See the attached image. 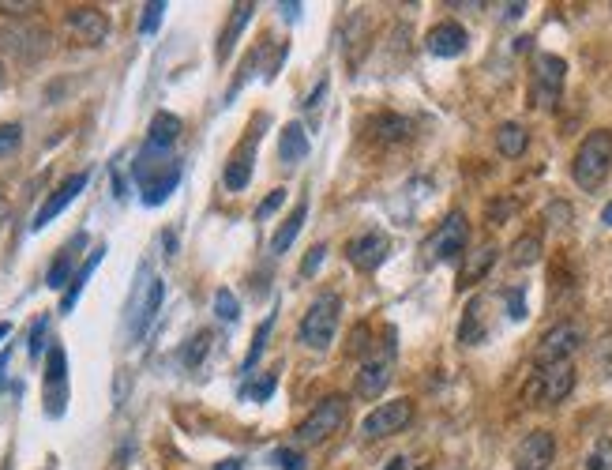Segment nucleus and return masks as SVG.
Listing matches in <instances>:
<instances>
[{
    "mask_svg": "<svg viewBox=\"0 0 612 470\" xmlns=\"http://www.w3.org/2000/svg\"><path fill=\"white\" fill-rule=\"evenodd\" d=\"M582 470H612V437L594 440V448H590V455H586Z\"/></svg>",
    "mask_w": 612,
    "mask_h": 470,
    "instance_id": "nucleus-32",
    "label": "nucleus"
},
{
    "mask_svg": "<svg viewBox=\"0 0 612 470\" xmlns=\"http://www.w3.org/2000/svg\"><path fill=\"white\" fill-rule=\"evenodd\" d=\"M83 245H87V234H76L61 252H57V260H53L46 271V282L53 286V290H68V282H72V267H76L79 249H83Z\"/></svg>",
    "mask_w": 612,
    "mask_h": 470,
    "instance_id": "nucleus-19",
    "label": "nucleus"
},
{
    "mask_svg": "<svg viewBox=\"0 0 612 470\" xmlns=\"http://www.w3.org/2000/svg\"><path fill=\"white\" fill-rule=\"evenodd\" d=\"M0 46L12 49L19 61H38L49 49V34L38 27H8V31H0Z\"/></svg>",
    "mask_w": 612,
    "mask_h": 470,
    "instance_id": "nucleus-17",
    "label": "nucleus"
},
{
    "mask_svg": "<svg viewBox=\"0 0 612 470\" xmlns=\"http://www.w3.org/2000/svg\"><path fill=\"white\" fill-rule=\"evenodd\" d=\"M338 320H342V298L338 294H320V298L308 305V313L301 316V328L297 339L308 350H327L338 335Z\"/></svg>",
    "mask_w": 612,
    "mask_h": 470,
    "instance_id": "nucleus-3",
    "label": "nucleus"
},
{
    "mask_svg": "<svg viewBox=\"0 0 612 470\" xmlns=\"http://www.w3.org/2000/svg\"><path fill=\"white\" fill-rule=\"evenodd\" d=\"M23 147V128L19 125H0V158H12Z\"/></svg>",
    "mask_w": 612,
    "mask_h": 470,
    "instance_id": "nucleus-35",
    "label": "nucleus"
},
{
    "mask_svg": "<svg viewBox=\"0 0 612 470\" xmlns=\"http://www.w3.org/2000/svg\"><path fill=\"white\" fill-rule=\"evenodd\" d=\"M275 384H278L275 373H267V376H263V380H256V384H248V388H245V392H241V395H245V399H256V403H267V399H271V392H275Z\"/></svg>",
    "mask_w": 612,
    "mask_h": 470,
    "instance_id": "nucleus-37",
    "label": "nucleus"
},
{
    "mask_svg": "<svg viewBox=\"0 0 612 470\" xmlns=\"http://www.w3.org/2000/svg\"><path fill=\"white\" fill-rule=\"evenodd\" d=\"M387 384H391V365L383 358H368L361 365V373H357V395L361 399H380L387 392Z\"/></svg>",
    "mask_w": 612,
    "mask_h": 470,
    "instance_id": "nucleus-20",
    "label": "nucleus"
},
{
    "mask_svg": "<svg viewBox=\"0 0 612 470\" xmlns=\"http://www.w3.org/2000/svg\"><path fill=\"white\" fill-rule=\"evenodd\" d=\"M162 301H166V282L162 279L143 282V294H139L136 305H132V339H143V335H147V328H151L158 309H162Z\"/></svg>",
    "mask_w": 612,
    "mask_h": 470,
    "instance_id": "nucleus-16",
    "label": "nucleus"
},
{
    "mask_svg": "<svg viewBox=\"0 0 612 470\" xmlns=\"http://www.w3.org/2000/svg\"><path fill=\"white\" fill-rule=\"evenodd\" d=\"M181 117H173V113H154L151 128H147V143L143 147H151V151H169L173 143L181 140Z\"/></svg>",
    "mask_w": 612,
    "mask_h": 470,
    "instance_id": "nucleus-22",
    "label": "nucleus"
},
{
    "mask_svg": "<svg viewBox=\"0 0 612 470\" xmlns=\"http://www.w3.org/2000/svg\"><path fill=\"white\" fill-rule=\"evenodd\" d=\"M383 470H406V459H391V463H387Z\"/></svg>",
    "mask_w": 612,
    "mask_h": 470,
    "instance_id": "nucleus-49",
    "label": "nucleus"
},
{
    "mask_svg": "<svg viewBox=\"0 0 612 470\" xmlns=\"http://www.w3.org/2000/svg\"><path fill=\"white\" fill-rule=\"evenodd\" d=\"M68 31L76 34L83 46H102L109 38V16L102 8H91V4H83V8H68Z\"/></svg>",
    "mask_w": 612,
    "mask_h": 470,
    "instance_id": "nucleus-13",
    "label": "nucleus"
},
{
    "mask_svg": "<svg viewBox=\"0 0 612 470\" xmlns=\"http://www.w3.org/2000/svg\"><path fill=\"white\" fill-rule=\"evenodd\" d=\"M387 252H391V237L380 234V230H368V234L353 237L350 245H346V260H350L357 271H380V264L387 260Z\"/></svg>",
    "mask_w": 612,
    "mask_h": 470,
    "instance_id": "nucleus-10",
    "label": "nucleus"
},
{
    "mask_svg": "<svg viewBox=\"0 0 612 470\" xmlns=\"http://www.w3.org/2000/svg\"><path fill=\"white\" fill-rule=\"evenodd\" d=\"M601 222H605V226H612V200L605 204V211H601Z\"/></svg>",
    "mask_w": 612,
    "mask_h": 470,
    "instance_id": "nucleus-48",
    "label": "nucleus"
},
{
    "mask_svg": "<svg viewBox=\"0 0 612 470\" xmlns=\"http://www.w3.org/2000/svg\"><path fill=\"white\" fill-rule=\"evenodd\" d=\"M207 350H211V331H199V335H192V339H188V346H184V365H188V369H196L199 361L207 358Z\"/></svg>",
    "mask_w": 612,
    "mask_h": 470,
    "instance_id": "nucleus-34",
    "label": "nucleus"
},
{
    "mask_svg": "<svg viewBox=\"0 0 612 470\" xmlns=\"http://www.w3.org/2000/svg\"><path fill=\"white\" fill-rule=\"evenodd\" d=\"M87 181H91V173H72V177H64L61 185L53 188V196H49L46 204H42V211L34 215V230H46L49 222L57 219V215H61L64 207L72 204V200H76L79 192L87 188Z\"/></svg>",
    "mask_w": 612,
    "mask_h": 470,
    "instance_id": "nucleus-15",
    "label": "nucleus"
},
{
    "mask_svg": "<svg viewBox=\"0 0 612 470\" xmlns=\"http://www.w3.org/2000/svg\"><path fill=\"white\" fill-rule=\"evenodd\" d=\"M582 346V331L575 324H556L541 335V343L534 350V365H556V361H571L575 350Z\"/></svg>",
    "mask_w": 612,
    "mask_h": 470,
    "instance_id": "nucleus-9",
    "label": "nucleus"
},
{
    "mask_svg": "<svg viewBox=\"0 0 612 470\" xmlns=\"http://www.w3.org/2000/svg\"><path fill=\"white\" fill-rule=\"evenodd\" d=\"M567 61L556 53H541L534 61V79H530V102L537 110H556L560 94H564Z\"/></svg>",
    "mask_w": 612,
    "mask_h": 470,
    "instance_id": "nucleus-6",
    "label": "nucleus"
},
{
    "mask_svg": "<svg viewBox=\"0 0 612 470\" xmlns=\"http://www.w3.org/2000/svg\"><path fill=\"white\" fill-rule=\"evenodd\" d=\"M132 177H136V188L139 196H143V204L147 207H158L166 204L169 196H173V188L181 185V162H173L169 151H151V147H143L132 162Z\"/></svg>",
    "mask_w": 612,
    "mask_h": 470,
    "instance_id": "nucleus-1",
    "label": "nucleus"
},
{
    "mask_svg": "<svg viewBox=\"0 0 612 470\" xmlns=\"http://www.w3.org/2000/svg\"><path fill=\"white\" fill-rule=\"evenodd\" d=\"M297 12H301V4H282V16L286 19H297Z\"/></svg>",
    "mask_w": 612,
    "mask_h": 470,
    "instance_id": "nucleus-46",
    "label": "nucleus"
},
{
    "mask_svg": "<svg viewBox=\"0 0 612 470\" xmlns=\"http://www.w3.org/2000/svg\"><path fill=\"white\" fill-rule=\"evenodd\" d=\"M8 361H12V350L0 354V384H4V373H8Z\"/></svg>",
    "mask_w": 612,
    "mask_h": 470,
    "instance_id": "nucleus-45",
    "label": "nucleus"
},
{
    "mask_svg": "<svg viewBox=\"0 0 612 470\" xmlns=\"http://www.w3.org/2000/svg\"><path fill=\"white\" fill-rule=\"evenodd\" d=\"M308 219V200H297V207H293V215L282 226H278V234L271 237V252L275 256H282V252H290V245L297 241V234H301V226H305Z\"/></svg>",
    "mask_w": 612,
    "mask_h": 470,
    "instance_id": "nucleus-25",
    "label": "nucleus"
},
{
    "mask_svg": "<svg viewBox=\"0 0 612 470\" xmlns=\"http://www.w3.org/2000/svg\"><path fill=\"white\" fill-rule=\"evenodd\" d=\"M215 470H241V459H226V463H218Z\"/></svg>",
    "mask_w": 612,
    "mask_h": 470,
    "instance_id": "nucleus-47",
    "label": "nucleus"
},
{
    "mask_svg": "<svg viewBox=\"0 0 612 470\" xmlns=\"http://www.w3.org/2000/svg\"><path fill=\"white\" fill-rule=\"evenodd\" d=\"M312 151V143H308V132L297 121L293 125L282 128V136H278V158L286 162V166H301Z\"/></svg>",
    "mask_w": 612,
    "mask_h": 470,
    "instance_id": "nucleus-21",
    "label": "nucleus"
},
{
    "mask_svg": "<svg viewBox=\"0 0 612 470\" xmlns=\"http://www.w3.org/2000/svg\"><path fill=\"white\" fill-rule=\"evenodd\" d=\"M46 331H49V316H38L31 328V358H42V350H46Z\"/></svg>",
    "mask_w": 612,
    "mask_h": 470,
    "instance_id": "nucleus-39",
    "label": "nucleus"
},
{
    "mask_svg": "<svg viewBox=\"0 0 612 470\" xmlns=\"http://www.w3.org/2000/svg\"><path fill=\"white\" fill-rule=\"evenodd\" d=\"M556 459V437L549 429H534L515 448V470H549Z\"/></svg>",
    "mask_w": 612,
    "mask_h": 470,
    "instance_id": "nucleus-12",
    "label": "nucleus"
},
{
    "mask_svg": "<svg viewBox=\"0 0 612 470\" xmlns=\"http://www.w3.org/2000/svg\"><path fill=\"white\" fill-rule=\"evenodd\" d=\"M526 12V4H504V19H519Z\"/></svg>",
    "mask_w": 612,
    "mask_h": 470,
    "instance_id": "nucleus-44",
    "label": "nucleus"
},
{
    "mask_svg": "<svg viewBox=\"0 0 612 470\" xmlns=\"http://www.w3.org/2000/svg\"><path fill=\"white\" fill-rule=\"evenodd\" d=\"M575 388V365L571 361H556V365H537L530 384H526V403L534 407H556L564 403Z\"/></svg>",
    "mask_w": 612,
    "mask_h": 470,
    "instance_id": "nucleus-4",
    "label": "nucleus"
},
{
    "mask_svg": "<svg viewBox=\"0 0 612 470\" xmlns=\"http://www.w3.org/2000/svg\"><path fill=\"white\" fill-rule=\"evenodd\" d=\"M271 328H275V313H267V320H263L260 328H256V335H252V346H248V354H245V373H252L256 369V361H260V354L267 350V339H271Z\"/></svg>",
    "mask_w": 612,
    "mask_h": 470,
    "instance_id": "nucleus-31",
    "label": "nucleus"
},
{
    "mask_svg": "<svg viewBox=\"0 0 612 470\" xmlns=\"http://www.w3.org/2000/svg\"><path fill=\"white\" fill-rule=\"evenodd\" d=\"M215 316L222 320V324H237V316H241V301L233 298L226 286L215 290Z\"/></svg>",
    "mask_w": 612,
    "mask_h": 470,
    "instance_id": "nucleus-33",
    "label": "nucleus"
},
{
    "mask_svg": "<svg viewBox=\"0 0 612 470\" xmlns=\"http://www.w3.org/2000/svg\"><path fill=\"white\" fill-rule=\"evenodd\" d=\"M102 256H106V245H98V249L87 256V264L79 267L76 275H72V282H68V290H64V298H61V313H72L76 309V301L79 294H83V286H87V279L94 275V267L102 264Z\"/></svg>",
    "mask_w": 612,
    "mask_h": 470,
    "instance_id": "nucleus-23",
    "label": "nucleus"
},
{
    "mask_svg": "<svg viewBox=\"0 0 612 470\" xmlns=\"http://www.w3.org/2000/svg\"><path fill=\"white\" fill-rule=\"evenodd\" d=\"M34 12L31 0H0V16H27Z\"/></svg>",
    "mask_w": 612,
    "mask_h": 470,
    "instance_id": "nucleus-42",
    "label": "nucleus"
},
{
    "mask_svg": "<svg viewBox=\"0 0 612 470\" xmlns=\"http://www.w3.org/2000/svg\"><path fill=\"white\" fill-rule=\"evenodd\" d=\"M541 260V234H522L511 245V264L515 267H534Z\"/></svg>",
    "mask_w": 612,
    "mask_h": 470,
    "instance_id": "nucleus-30",
    "label": "nucleus"
},
{
    "mask_svg": "<svg viewBox=\"0 0 612 470\" xmlns=\"http://www.w3.org/2000/svg\"><path fill=\"white\" fill-rule=\"evenodd\" d=\"M372 128H376V136H380L383 143H398V140H406V136L414 132L410 117H398V113H383Z\"/></svg>",
    "mask_w": 612,
    "mask_h": 470,
    "instance_id": "nucleus-29",
    "label": "nucleus"
},
{
    "mask_svg": "<svg viewBox=\"0 0 612 470\" xmlns=\"http://www.w3.org/2000/svg\"><path fill=\"white\" fill-rule=\"evenodd\" d=\"M496 245H481L477 252H470V260H466V267H462L459 275V286H474V282H481L485 275H489V267L496 264Z\"/></svg>",
    "mask_w": 612,
    "mask_h": 470,
    "instance_id": "nucleus-27",
    "label": "nucleus"
},
{
    "mask_svg": "<svg viewBox=\"0 0 612 470\" xmlns=\"http://www.w3.org/2000/svg\"><path fill=\"white\" fill-rule=\"evenodd\" d=\"M526 147H530V132L519 121H504V125L496 128V151L504 158H522Z\"/></svg>",
    "mask_w": 612,
    "mask_h": 470,
    "instance_id": "nucleus-24",
    "label": "nucleus"
},
{
    "mask_svg": "<svg viewBox=\"0 0 612 470\" xmlns=\"http://www.w3.org/2000/svg\"><path fill=\"white\" fill-rule=\"evenodd\" d=\"M8 83V68H4V61H0V87Z\"/></svg>",
    "mask_w": 612,
    "mask_h": 470,
    "instance_id": "nucleus-50",
    "label": "nucleus"
},
{
    "mask_svg": "<svg viewBox=\"0 0 612 470\" xmlns=\"http://www.w3.org/2000/svg\"><path fill=\"white\" fill-rule=\"evenodd\" d=\"M252 4H233V19L226 23V31H222V42H218V61H226L230 57V49L237 46V34L245 31V23L252 19Z\"/></svg>",
    "mask_w": 612,
    "mask_h": 470,
    "instance_id": "nucleus-28",
    "label": "nucleus"
},
{
    "mask_svg": "<svg viewBox=\"0 0 612 470\" xmlns=\"http://www.w3.org/2000/svg\"><path fill=\"white\" fill-rule=\"evenodd\" d=\"M410 422H414V403L410 399H387V403L368 410V418L361 422V433L368 440H387L398 437Z\"/></svg>",
    "mask_w": 612,
    "mask_h": 470,
    "instance_id": "nucleus-8",
    "label": "nucleus"
},
{
    "mask_svg": "<svg viewBox=\"0 0 612 470\" xmlns=\"http://www.w3.org/2000/svg\"><path fill=\"white\" fill-rule=\"evenodd\" d=\"M275 459L282 463V470H305V459H301V452H290V448H286V452H278Z\"/></svg>",
    "mask_w": 612,
    "mask_h": 470,
    "instance_id": "nucleus-43",
    "label": "nucleus"
},
{
    "mask_svg": "<svg viewBox=\"0 0 612 470\" xmlns=\"http://www.w3.org/2000/svg\"><path fill=\"white\" fill-rule=\"evenodd\" d=\"M260 128H263V117L256 121V128H248V136L241 140V147L230 155L226 162V173H222V181L230 192H241V188L252 181V158H256V143H260Z\"/></svg>",
    "mask_w": 612,
    "mask_h": 470,
    "instance_id": "nucleus-14",
    "label": "nucleus"
},
{
    "mask_svg": "<svg viewBox=\"0 0 612 470\" xmlns=\"http://www.w3.org/2000/svg\"><path fill=\"white\" fill-rule=\"evenodd\" d=\"M612 173V132L609 128H594L586 140L579 143V151L571 158V177L582 192H594L609 181Z\"/></svg>",
    "mask_w": 612,
    "mask_h": 470,
    "instance_id": "nucleus-2",
    "label": "nucleus"
},
{
    "mask_svg": "<svg viewBox=\"0 0 612 470\" xmlns=\"http://www.w3.org/2000/svg\"><path fill=\"white\" fill-rule=\"evenodd\" d=\"M504 298H507V316H511V320H522V316H526V301H522V290H507Z\"/></svg>",
    "mask_w": 612,
    "mask_h": 470,
    "instance_id": "nucleus-41",
    "label": "nucleus"
},
{
    "mask_svg": "<svg viewBox=\"0 0 612 470\" xmlns=\"http://www.w3.org/2000/svg\"><path fill=\"white\" fill-rule=\"evenodd\" d=\"M64 403H68V358H64V346H49V358H46V414L49 418H61Z\"/></svg>",
    "mask_w": 612,
    "mask_h": 470,
    "instance_id": "nucleus-11",
    "label": "nucleus"
},
{
    "mask_svg": "<svg viewBox=\"0 0 612 470\" xmlns=\"http://www.w3.org/2000/svg\"><path fill=\"white\" fill-rule=\"evenodd\" d=\"M4 335H12V324H0V339H4Z\"/></svg>",
    "mask_w": 612,
    "mask_h": 470,
    "instance_id": "nucleus-51",
    "label": "nucleus"
},
{
    "mask_svg": "<svg viewBox=\"0 0 612 470\" xmlns=\"http://www.w3.org/2000/svg\"><path fill=\"white\" fill-rule=\"evenodd\" d=\"M282 200H286V188H275L267 200H263L260 207H256V219H267V215H275L278 207H282Z\"/></svg>",
    "mask_w": 612,
    "mask_h": 470,
    "instance_id": "nucleus-40",
    "label": "nucleus"
},
{
    "mask_svg": "<svg viewBox=\"0 0 612 470\" xmlns=\"http://www.w3.org/2000/svg\"><path fill=\"white\" fill-rule=\"evenodd\" d=\"M466 245H470V222H466L462 211H451L440 222V230L429 237L425 252H429L432 264H451V260H459L462 252H466Z\"/></svg>",
    "mask_w": 612,
    "mask_h": 470,
    "instance_id": "nucleus-7",
    "label": "nucleus"
},
{
    "mask_svg": "<svg viewBox=\"0 0 612 470\" xmlns=\"http://www.w3.org/2000/svg\"><path fill=\"white\" fill-rule=\"evenodd\" d=\"M162 16H166V4H162V0H151V4L143 8V19H139V34H154V31H158Z\"/></svg>",
    "mask_w": 612,
    "mask_h": 470,
    "instance_id": "nucleus-36",
    "label": "nucleus"
},
{
    "mask_svg": "<svg viewBox=\"0 0 612 470\" xmlns=\"http://www.w3.org/2000/svg\"><path fill=\"white\" fill-rule=\"evenodd\" d=\"M466 42H470V34H466L462 23H440V27H432L429 38H425L429 53L432 57H440V61L462 57V53H466Z\"/></svg>",
    "mask_w": 612,
    "mask_h": 470,
    "instance_id": "nucleus-18",
    "label": "nucleus"
},
{
    "mask_svg": "<svg viewBox=\"0 0 612 470\" xmlns=\"http://www.w3.org/2000/svg\"><path fill=\"white\" fill-rule=\"evenodd\" d=\"M481 339H485V298H474L466 305V316L459 324V343L477 346Z\"/></svg>",
    "mask_w": 612,
    "mask_h": 470,
    "instance_id": "nucleus-26",
    "label": "nucleus"
},
{
    "mask_svg": "<svg viewBox=\"0 0 612 470\" xmlns=\"http://www.w3.org/2000/svg\"><path fill=\"white\" fill-rule=\"evenodd\" d=\"M342 422H346V395H327L297 425V444H323L342 429Z\"/></svg>",
    "mask_w": 612,
    "mask_h": 470,
    "instance_id": "nucleus-5",
    "label": "nucleus"
},
{
    "mask_svg": "<svg viewBox=\"0 0 612 470\" xmlns=\"http://www.w3.org/2000/svg\"><path fill=\"white\" fill-rule=\"evenodd\" d=\"M323 260H327V245H323V241H316V245L308 249L305 264H301V275H305V279H312V275L320 271V264H323Z\"/></svg>",
    "mask_w": 612,
    "mask_h": 470,
    "instance_id": "nucleus-38",
    "label": "nucleus"
}]
</instances>
